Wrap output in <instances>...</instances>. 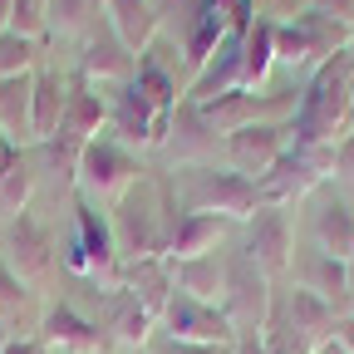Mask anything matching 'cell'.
I'll return each instance as SVG.
<instances>
[{"instance_id": "4dcf8cb0", "label": "cell", "mask_w": 354, "mask_h": 354, "mask_svg": "<svg viewBox=\"0 0 354 354\" xmlns=\"http://www.w3.org/2000/svg\"><path fill=\"white\" fill-rule=\"evenodd\" d=\"M320 246H325L330 256L349 261V251H354V216H349L344 207H325V212H320Z\"/></svg>"}, {"instance_id": "83f0119b", "label": "cell", "mask_w": 354, "mask_h": 354, "mask_svg": "<svg viewBox=\"0 0 354 354\" xmlns=\"http://www.w3.org/2000/svg\"><path fill=\"white\" fill-rule=\"evenodd\" d=\"M30 192H35V167L15 153L6 167H0V216L30 212Z\"/></svg>"}, {"instance_id": "4316f807", "label": "cell", "mask_w": 354, "mask_h": 354, "mask_svg": "<svg viewBox=\"0 0 354 354\" xmlns=\"http://www.w3.org/2000/svg\"><path fill=\"white\" fill-rule=\"evenodd\" d=\"M300 290L310 295H320V300H339L349 290V266L330 251H315V256H305L300 266Z\"/></svg>"}, {"instance_id": "2e32d148", "label": "cell", "mask_w": 354, "mask_h": 354, "mask_svg": "<svg viewBox=\"0 0 354 354\" xmlns=\"http://www.w3.org/2000/svg\"><path fill=\"white\" fill-rule=\"evenodd\" d=\"M39 344L50 354H104V335L94 320H84L74 305H50L39 320Z\"/></svg>"}, {"instance_id": "cb8c5ba5", "label": "cell", "mask_w": 354, "mask_h": 354, "mask_svg": "<svg viewBox=\"0 0 354 354\" xmlns=\"http://www.w3.org/2000/svg\"><path fill=\"white\" fill-rule=\"evenodd\" d=\"M232 221L227 216H207V212H183L172 232V246H167V261H192V256H212L216 241L227 236Z\"/></svg>"}, {"instance_id": "603a6c76", "label": "cell", "mask_w": 354, "mask_h": 354, "mask_svg": "<svg viewBox=\"0 0 354 354\" xmlns=\"http://www.w3.org/2000/svg\"><path fill=\"white\" fill-rule=\"evenodd\" d=\"M167 266H172V286L183 295L221 305V290H227V261H221L216 251L212 256H192V261H167Z\"/></svg>"}, {"instance_id": "d590c367", "label": "cell", "mask_w": 354, "mask_h": 354, "mask_svg": "<svg viewBox=\"0 0 354 354\" xmlns=\"http://www.w3.org/2000/svg\"><path fill=\"white\" fill-rule=\"evenodd\" d=\"M335 167H339V177H344V183H354V133H349V138L335 148Z\"/></svg>"}, {"instance_id": "3957f363", "label": "cell", "mask_w": 354, "mask_h": 354, "mask_svg": "<svg viewBox=\"0 0 354 354\" xmlns=\"http://www.w3.org/2000/svg\"><path fill=\"white\" fill-rule=\"evenodd\" d=\"M172 197L183 202L187 212L227 216V221H246L261 207V192H256L251 177H241L236 167H207V162H192V167L177 172Z\"/></svg>"}, {"instance_id": "8992f818", "label": "cell", "mask_w": 354, "mask_h": 354, "mask_svg": "<svg viewBox=\"0 0 354 354\" xmlns=\"http://www.w3.org/2000/svg\"><path fill=\"white\" fill-rule=\"evenodd\" d=\"M221 315L232 320L236 339H241V335H266V320H271V276H266L246 251H236V256L227 261Z\"/></svg>"}, {"instance_id": "5b68a950", "label": "cell", "mask_w": 354, "mask_h": 354, "mask_svg": "<svg viewBox=\"0 0 354 354\" xmlns=\"http://www.w3.org/2000/svg\"><path fill=\"white\" fill-rule=\"evenodd\" d=\"M143 183V167H138V153L123 148L118 138H109V133H99V138H88L84 153H79V187L88 202H113Z\"/></svg>"}, {"instance_id": "f1b7e54d", "label": "cell", "mask_w": 354, "mask_h": 354, "mask_svg": "<svg viewBox=\"0 0 354 354\" xmlns=\"http://www.w3.org/2000/svg\"><path fill=\"white\" fill-rule=\"evenodd\" d=\"M39 50H44L39 39H25V35H15V30H6V35H0V79L35 74V69H39Z\"/></svg>"}, {"instance_id": "e575fe53", "label": "cell", "mask_w": 354, "mask_h": 354, "mask_svg": "<svg viewBox=\"0 0 354 354\" xmlns=\"http://www.w3.org/2000/svg\"><path fill=\"white\" fill-rule=\"evenodd\" d=\"M143 354H232V349H197V344H177V339H162L158 335Z\"/></svg>"}, {"instance_id": "f35d334b", "label": "cell", "mask_w": 354, "mask_h": 354, "mask_svg": "<svg viewBox=\"0 0 354 354\" xmlns=\"http://www.w3.org/2000/svg\"><path fill=\"white\" fill-rule=\"evenodd\" d=\"M335 339H339V344H344V349L354 354V315H344V320L335 325Z\"/></svg>"}, {"instance_id": "74e56055", "label": "cell", "mask_w": 354, "mask_h": 354, "mask_svg": "<svg viewBox=\"0 0 354 354\" xmlns=\"http://www.w3.org/2000/svg\"><path fill=\"white\" fill-rule=\"evenodd\" d=\"M0 354H39V339H6Z\"/></svg>"}, {"instance_id": "8fae6325", "label": "cell", "mask_w": 354, "mask_h": 354, "mask_svg": "<svg viewBox=\"0 0 354 354\" xmlns=\"http://www.w3.org/2000/svg\"><path fill=\"white\" fill-rule=\"evenodd\" d=\"M290 153V123H256V128H241L227 138V162L241 172V177H266L281 158Z\"/></svg>"}, {"instance_id": "60d3db41", "label": "cell", "mask_w": 354, "mask_h": 354, "mask_svg": "<svg viewBox=\"0 0 354 354\" xmlns=\"http://www.w3.org/2000/svg\"><path fill=\"white\" fill-rule=\"evenodd\" d=\"M315 354H349V349H344V344H339V339H325V344H320V349H315Z\"/></svg>"}, {"instance_id": "44dd1931", "label": "cell", "mask_w": 354, "mask_h": 354, "mask_svg": "<svg viewBox=\"0 0 354 354\" xmlns=\"http://www.w3.org/2000/svg\"><path fill=\"white\" fill-rule=\"evenodd\" d=\"M104 20H109V30L128 44L133 55H143L148 44L162 35L158 0H104Z\"/></svg>"}, {"instance_id": "836d02e7", "label": "cell", "mask_w": 354, "mask_h": 354, "mask_svg": "<svg viewBox=\"0 0 354 354\" xmlns=\"http://www.w3.org/2000/svg\"><path fill=\"white\" fill-rule=\"evenodd\" d=\"M20 305H25V281L10 271L6 261H0V320H6V315H20Z\"/></svg>"}, {"instance_id": "ba28073f", "label": "cell", "mask_w": 354, "mask_h": 354, "mask_svg": "<svg viewBox=\"0 0 354 354\" xmlns=\"http://www.w3.org/2000/svg\"><path fill=\"white\" fill-rule=\"evenodd\" d=\"M202 118L212 123V133H221V138H232V133L241 128H256V123H281L286 113H295V94H251V88H232V94L221 99H207L197 104Z\"/></svg>"}, {"instance_id": "ac0fdd59", "label": "cell", "mask_w": 354, "mask_h": 354, "mask_svg": "<svg viewBox=\"0 0 354 354\" xmlns=\"http://www.w3.org/2000/svg\"><path fill=\"white\" fill-rule=\"evenodd\" d=\"M0 138L10 148H35V74L0 79Z\"/></svg>"}, {"instance_id": "5bb4252c", "label": "cell", "mask_w": 354, "mask_h": 354, "mask_svg": "<svg viewBox=\"0 0 354 354\" xmlns=\"http://www.w3.org/2000/svg\"><path fill=\"white\" fill-rule=\"evenodd\" d=\"M246 256L266 276H281L290 266V216H286V207H266L261 202L246 216Z\"/></svg>"}, {"instance_id": "7c38bea8", "label": "cell", "mask_w": 354, "mask_h": 354, "mask_svg": "<svg viewBox=\"0 0 354 354\" xmlns=\"http://www.w3.org/2000/svg\"><path fill=\"white\" fill-rule=\"evenodd\" d=\"M104 128H109V94H104L94 79L69 74L64 79V118H59L55 138H69V143L84 148L88 138H99Z\"/></svg>"}, {"instance_id": "7402d4cb", "label": "cell", "mask_w": 354, "mask_h": 354, "mask_svg": "<svg viewBox=\"0 0 354 354\" xmlns=\"http://www.w3.org/2000/svg\"><path fill=\"white\" fill-rule=\"evenodd\" d=\"M167 148L183 158L187 167L197 162V158H207V153H216V133H212V123L202 118V109L192 104V99H183L172 109V128H167Z\"/></svg>"}, {"instance_id": "7bdbcfd3", "label": "cell", "mask_w": 354, "mask_h": 354, "mask_svg": "<svg viewBox=\"0 0 354 354\" xmlns=\"http://www.w3.org/2000/svg\"><path fill=\"white\" fill-rule=\"evenodd\" d=\"M39 354H50V349H44V344H39Z\"/></svg>"}, {"instance_id": "1f68e13d", "label": "cell", "mask_w": 354, "mask_h": 354, "mask_svg": "<svg viewBox=\"0 0 354 354\" xmlns=\"http://www.w3.org/2000/svg\"><path fill=\"white\" fill-rule=\"evenodd\" d=\"M10 30L25 35V39H44V30H50V0H15Z\"/></svg>"}, {"instance_id": "52a82bcc", "label": "cell", "mask_w": 354, "mask_h": 354, "mask_svg": "<svg viewBox=\"0 0 354 354\" xmlns=\"http://www.w3.org/2000/svg\"><path fill=\"white\" fill-rule=\"evenodd\" d=\"M158 330H162V339L197 344V349H232V344H236V330H232L227 315H221V305L192 300V295H183V290H172L167 310L158 315Z\"/></svg>"}, {"instance_id": "ab89813d", "label": "cell", "mask_w": 354, "mask_h": 354, "mask_svg": "<svg viewBox=\"0 0 354 354\" xmlns=\"http://www.w3.org/2000/svg\"><path fill=\"white\" fill-rule=\"evenodd\" d=\"M10 6H15V0H0V35L10 30Z\"/></svg>"}, {"instance_id": "7a4b0ae2", "label": "cell", "mask_w": 354, "mask_h": 354, "mask_svg": "<svg viewBox=\"0 0 354 354\" xmlns=\"http://www.w3.org/2000/svg\"><path fill=\"white\" fill-rule=\"evenodd\" d=\"M183 212H177L172 183H138L118 197V207L109 212V227H113V246L118 261H143V256H167L172 232Z\"/></svg>"}, {"instance_id": "b9f144b4", "label": "cell", "mask_w": 354, "mask_h": 354, "mask_svg": "<svg viewBox=\"0 0 354 354\" xmlns=\"http://www.w3.org/2000/svg\"><path fill=\"white\" fill-rule=\"evenodd\" d=\"M15 153H20V148H10V143H6V138H0V167H6V162H10V158H15Z\"/></svg>"}, {"instance_id": "9c48e42d", "label": "cell", "mask_w": 354, "mask_h": 354, "mask_svg": "<svg viewBox=\"0 0 354 354\" xmlns=\"http://www.w3.org/2000/svg\"><path fill=\"white\" fill-rule=\"evenodd\" d=\"M325 167H335V148H295L290 143V153L271 172L256 177V192H261L266 207H286V202H295L315 187L325 177Z\"/></svg>"}, {"instance_id": "ffe728a7", "label": "cell", "mask_w": 354, "mask_h": 354, "mask_svg": "<svg viewBox=\"0 0 354 354\" xmlns=\"http://www.w3.org/2000/svg\"><path fill=\"white\" fill-rule=\"evenodd\" d=\"M153 330H158V320L138 305V295L123 290V286H113L109 290V339L118 349H128V354H143L153 344Z\"/></svg>"}, {"instance_id": "9a60e30c", "label": "cell", "mask_w": 354, "mask_h": 354, "mask_svg": "<svg viewBox=\"0 0 354 354\" xmlns=\"http://www.w3.org/2000/svg\"><path fill=\"white\" fill-rule=\"evenodd\" d=\"M79 74L84 79H94L99 88H118L128 84L133 74H138V55L128 50V44L109 30V20L84 39V55H79Z\"/></svg>"}, {"instance_id": "277c9868", "label": "cell", "mask_w": 354, "mask_h": 354, "mask_svg": "<svg viewBox=\"0 0 354 354\" xmlns=\"http://www.w3.org/2000/svg\"><path fill=\"white\" fill-rule=\"evenodd\" d=\"M64 266L74 276H88V281H99V286H118V246H113V227H109V216H99V207L88 202L84 192L74 197V236L64 241Z\"/></svg>"}, {"instance_id": "f546056e", "label": "cell", "mask_w": 354, "mask_h": 354, "mask_svg": "<svg viewBox=\"0 0 354 354\" xmlns=\"http://www.w3.org/2000/svg\"><path fill=\"white\" fill-rule=\"evenodd\" d=\"M35 148H39V162H44V172H55L59 192L79 183V153H84L79 143H69V138H50V143H35Z\"/></svg>"}, {"instance_id": "4fadbf2b", "label": "cell", "mask_w": 354, "mask_h": 354, "mask_svg": "<svg viewBox=\"0 0 354 354\" xmlns=\"http://www.w3.org/2000/svg\"><path fill=\"white\" fill-rule=\"evenodd\" d=\"M55 261V232L44 227L35 212H20L6 221V266L20 276V281H35L50 271Z\"/></svg>"}, {"instance_id": "30bf717a", "label": "cell", "mask_w": 354, "mask_h": 354, "mask_svg": "<svg viewBox=\"0 0 354 354\" xmlns=\"http://www.w3.org/2000/svg\"><path fill=\"white\" fill-rule=\"evenodd\" d=\"M104 94H109V138H118V143L133 148V153L167 143V128H172V123L148 109V99L133 88V79L118 84V88H104Z\"/></svg>"}, {"instance_id": "d4e9b609", "label": "cell", "mask_w": 354, "mask_h": 354, "mask_svg": "<svg viewBox=\"0 0 354 354\" xmlns=\"http://www.w3.org/2000/svg\"><path fill=\"white\" fill-rule=\"evenodd\" d=\"M271 64H276V20L256 15V20L246 25V39H241V88L266 84Z\"/></svg>"}, {"instance_id": "e0dca14e", "label": "cell", "mask_w": 354, "mask_h": 354, "mask_svg": "<svg viewBox=\"0 0 354 354\" xmlns=\"http://www.w3.org/2000/svg\"><path fill=\"white\" fill-rule=\"evenodd\" d=\"M335 310L330 300L320 295H310V290H295L290 295V330H286V344L290 354H315L325 339H335Z\"/></svg>"}, {"instance_id": "484cf974", "label": "cell", "mask_w": 354, "mask_h": 354, "mask_svg": "<svg viewBox=\"0 0 354 354\" xmlns=\"http://www.w3.org/2000/svg\"><path fill=\"white\" fill-rule=\"evenodd\" d=\"M64 118V79L55 69H35V143H50Z\"/></svg>"}, {"instance_id": "d6986e66", "label": "cell", "mask_w": 354, "mask_h": 354, "mask_svg": "<svg viewBox=\"0 0 354 354\" xmlns=\"http://www.w3.org/2000/svg\"><path fill=\"white\" fill-rule=\"evenodd\" d=\"M118 286L138 295V305L148 310L153 320H158L162 310H167V300H172V290H177V286H172V266H167V256L123 261V266H118Z\"/></svg>"}, {"instance_id": "d6a6232c", "label": "cell", "mask_w": 354, "mask_h": 354, "mask_svg": "<svg viewBox=\"0 0 354 354\" xmlns=\"http://www.w3.org/2000/svg\"><path fill=\"white\" fill-rule=\"evenodd\" d=\"M94 6L99 0H50V30H59V35L84 30L88 20H94Z\"/></svg>"}, {"instance_id": "6da1fadb", "label": "cell", "mask_w": 354, "mask_h": 354, "mask_svg": "<svg viewBox=\"0 0 354 354\" xmlns=\"http://www.w3.org/2000/svg\"><path fill=\"white\" fill-rule=\"evenodd\" d=\"M354 118V55H330L310 88L295 99L290 113V143L295 148H335V138Z\"/></svg>"}, {"instance_id": "ee69618b", "label": "cell", "mask_w": 354, "mask_h": 354, "mask_svg": "<svg viewBox=\"0 0 354 354\" xmlns=\"http://www.w3.org/2000/svg\"><path fill=\"white\" fill-rule=\"evenodd\" d=\"M349 55H354V50H349Z\"/></svg>"}, {"instance_id": "8d00e7d4", "label": "cell", "mask_w": 354, "mask_h": 354, "mask_svg": "<svg viewBox=\"0 0 354 354\" xmlns=\"http://www.w3.org/2000/svg\"><path fill=\"white\" fill-rule=\"evenodd\" d=\"M232 354H271V349H266V335H241L232 344Z\"/></svg>"}]
</instances>
